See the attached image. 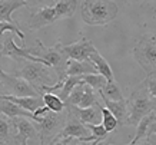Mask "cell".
<instances>
[{
    "instance_id": "25",
    "label": "cell",
    "mask_w": 156,
    "mask_h": 145,
    "mask_svg": "<svg viewBox=\"0 0 156 145\" xmlns=\"http://www.w3.org/2000/svg\"><path fill=\"white\" fill-rule=\"evenodd\" d=\"M100 96L96 91L90 88L89 85H85V94H83V98H82V102L79 106L80 108H90V106H96V105H102L99 102V98Z\"/></svg>"
},
{
    "instance_id": "16",
    "label": "cell",
    "mask_w": 156,
    "mask_h": 145,
    "mask_svg": "<svg viewBox=\"0 0 156 145\" xmlns=\"http://www.w3.org/2000/svg\"><path fill=\"white\" fill-rule=\"evenodd\" d=\"M92 73H98L95 65L90 61H83V62H77V61H67L66 66V78L67 76H82L85 75H92Z\"/></svg>"
},
{
    "instance_id": "37",
    "label": "cell",
    "mask_w": 156,
    "mask_h": 145,
    "mask_svg": "<svg viewBox=\"0 0 156 145\" xmlns=\"http://www.w3.org/2000/svg\"><path fill=\"white\" fill-rule=\"evenodd\" d=\"M0 118H3V115H0Z\"/></svg>"
},
{
    "instance_id": "4",
    "label": "cell",
    "mask_w": 156,
    "mask_h": 145,
    "mask_svg": "<svg viewBox=\"0 0 156 145\" xmlns=\"http://www.w3.org/2000/svg\"><path fill=\"white\" fill-rule=\"evenodd\" d=\"M133 58L146 78H156V33H145L133 47Z\"/></svg>"
},
{
    "instance_id": "36",
    "label": "cell",
    "mask_w": 156,
    "mask_h": 145,
    "mask_svg": "<svg viewBox=\"0 0 156 145\" xmlns=\"http://www.w3.org/2000/svg\"><path fill=\"white\" fill-rule=\"evenodd\" d=\"M69 145H77V139H75V138H73V139H72V142Z\"/></svg>"
},
{
    "instance_id": "18",
    "label": "cell",
    "mask_w": 156,
    "mask_h": 145,
    "mask_svg": "<svg viewBox=\"0 0 156 145\" xmlns=\"http://www.w3.org/2000/svg\"><path fill=\"white\" fill-rule=\"evenodd\" d=\"M0 115H3L5 118H27V119H33V113L27 112L17 106L16 103L6 101V99H0Z\"/></svg>"
},
{
    "instance_id": "21",
    "label": "cell",
    "mask_w": 156,
    "mask_h": 145,
    "mask_svg": "<svg viewBox=\"0 0 156 145\" xmlns=\"http://www.w3.org/2000/svg\"><path fill=\"white\" fill-rule=\"evenodd\" d=\"M99 95H100V98L108 99V101H113V102L125 101V96H123L122 91L119 88V85L116 84V80L106 82V85H105L103 89L99 92Z\"/></svg>"
},
{
    "instance_id": "29",
    "label": "cell",
    "mask_w": 156,
    "mask_h": 145,
    "mask_svg": "<svg viewBox=\"0 0 156 145\" xmlns=\"http://www.w3.org/2000/svg\"><path fill=\"white\" fill-rule=\"evenodd\" d=\"M83 94H85V82L82 80V84H79L77 86H75V89L70 92L69 98H67L66 103L65 105H73V106H79L82 102V98H83Z\"/></svg>"
},
{
    "instance_id": "38",
    "label": "cell",
    "mask_w": 156,
    "mask_h": 145,
    "mask_svg": "<svg viewBox=\"0 0 156 145\" xmlns=\"http://www.w3.org/2000/svg\"><path fill=\"white\" fill-rule=\"evenodd\" d=\"M0 58H2V55H0ZM0 70H2V68H0Z\"/></svg>"
},
{
    "instance_id": "13",
    "label": "cell",
    "mask_w": 156,
    "mask_h": 145,
    "mask_svg": "<svg viewBox=\"0 0 156 145\" xmlns=\"http://www.w3.org/2000/svg\"><path fill=\"white\" fill-rule=\"evenodd\" d=\"M100 106L102 105H96V106L90 108H80V106H73V105H66V109L69 112L76 117L82 124H100L102 122V112H100Z\"/></svg>"
},
{
    "instance_id": "3",
    "label": "cell",
    "mask_w": 156,
    "mask_h": 145,
    "mask_svg": "<svg viewBox=\"0 0 156 145\" xmlns=\"http://www.w3.org/2000/svg\"><path fill=\"white\" fill-rule=\"evenodd\" d=\"M30 55H33L34 58L43 59L44 62H48L52 66V69L56 72L57 75V82L66 79V66H67V59L65 52H63V45L60 40H57L53 46H44L40 40H36V46L29 47Z\"/></svg>"
},
{
    "instance_id": "22",
    "label": "cell",
    "mask_w": 156,
    "mask_h": 145,
    "mask_svg": "<svg viewBox=\"0 0 156 145\" xmlns=\"http://www.w3.org/2000/svg\"><path fill=\"white\" fill-rule=\"evenodd\" d=\"M76 0H59L55 5V10H56V16L57 20L65 19V17H72L75 14V10L77 7Z\"/></svg>"
},
{
    "instance_id": "27",
    "label": "cell",
    "mask_w": 156,
    "mask_h": 145,
    "mask_svg": "<svg viewBox=\"0 0 156 145\" xmlns=\"http://www.w3.org/2000/svg\"><path fill=\"white\" fill-rule=\"evenodd\" d=\"M82 80L85 82V85H89L93 91H96L98 94L103 89V86L106 85V82H108V80L105 79L102 75H99V73H92V75L82 76Z\"/></svg>"
},
{
    "instance_id": "31",
    "label": "cell",
    "mask_w": 156,
    "mask_h": 145,
    "mask_svg": "<svg viewBox=\"0 0 156 145\" xmlns=\"http://www.w3.org/2000/svg\"><path fill=\"white\" fill-rule=\"evenodd\" d=\"M10 128H12L10 121H7L5 117L0 118V145H5L12 138V134H10L12 129Z\"/></svg>"
},
{
    "instance_id": "5",
    "label": "cell",
    "mask_w": 156,
    "mask_h": 145,
    "mask_svg": "<svg viewBox=\"0 0 156 145\" xmlns=\"http://www.w3.org/2000/svg\"><path fill=\"white\" fill-rule=\"evenodd\" d=\"M50 72H53L52 68H48L43 63L37 62H26L22 68L16 70L14 76L24 79L27 84H30L34 88V91L42 96L43 86H53L57 84L56 79H53Z\"/></svg>"
},
{
    "instance_id": "19",
    "label": "cell",
    "mask_w": 156,
    "mask_h": 145,
    "mask_svg": "<svg viewBox=\"0 0 156 145\" xmlns=\"http://www.w3.org/2000/svg\"><path fill=\"white\" fill-rule=\"evenodd\" d=\"M89 61L92 62L93 65H95L96 70H98V73L103 76V78L108 80V82H112V80H115V78H113V70H112L110 65L108 63V61H106V59H105V58L100 55L99 52L93 53V55L89 58Z\"/></svg>"
},
{
    "instance_id": "11",
    "label": "cell",
    "mask_w": 156,
    "mask_h": 145,
    "mask_svg": "<svg viewBox=\"0 0 156 145\" xmlns=\"http://www.w3.org/2000/svg\"><path fill=\"white\" fill-rule=\"evenodd\" d=\"M10 125L16 129L14 141L19 145H29L27 139L39 136L34 122H30L27 118H13L10 119Z\"/></svg>"
},
{
    "instance_id": "33",
    "label": "cell",
    "mask_w": 156,
    "mask_h": 145,
    "mask_svg": "<svg viewBox=\"0 0 156 145\" xmlns=\"http://www.w3.org/2000/svg\"><path fill=\"white\" fill-rule=\"evenodd\" d=\"M126 145H130V144H126ZM133 145H156V139H153L152 136H146V138H143V139H140L139 142H136Z\"/></svg>"
},
{
    "instance_id": "10",
    "label": "cell",
    "mask_w": 156,
    "mask_h": 145,
    "mask_svg": "<svg viewBox=\"0 0 156 145\" xmlns=\"http://www.w3.org/2000/svg\"><path fill=\"white\" fill-rule=\"evenodd\" d=\"M57 20L56 10H55V5L53 6H42L37 10L32 12L30 17L27 20V26L30 30H39L49 26V24L55 23Z\"/></svg>"
},
{
    "instance_id": "35",
    "label": "cell",
    "mask_w": 156,
    "mask_h": 145,
    "mask_svg": "<svg viewBox=\"0 0 156 145\" xmlns=\"http://www.w3.org/2000/svg\"><path fill=\"white\" fill-rule=\"evenodd\" d=\"M99 141H93V142H79L77 141V145H99Z\"/></svg>"
},
{
    "instance_id": "1",
    "label": "cell",
    "mask_w": 156,
    "mask_h": 145,
    "mask_svg": "<svg viewBox=\"0 0 156 145\" xmlns=\"http://www.w3.org/2000/svg\"><path fill=\"white\" fill-rule=\"evenodd\" d=\"M126 103H128L129 111V118L126 125L136 126L142 118L156 111V99L152 98L151 94H149L146 80H143L142 84L130 94V96L126 99Z\"/></svg>"
},
{
    "instance_id": "8",
    "label": "cell",
    "mask_w": 156,
    "mask_h": 145,
    "mask_svg": "<svg viewBox=\"0 0 156 145\" xmlns=\"http://www.w3.org/2000/svg\"><path fill=\"white\" fill-rule=\"evenodd\" d=\"M0 55L2 56H9L13 58V59H17V61H27V62H37V63H43L48 68H52L48 62H44L43 59H39V58H34L33 55H30L29 52V47H19L16 43H14L13 35L9 33L7 36H3V43H2V49H0Z\"/></svg>"
},
{
    "instance_id": "17",
    "label": "cell",
    "mask_w": 156,
    "mask_h": 145,
    "mask_svg": "<svg viewBox=\"0 0 156 145\" xmlns=\"http://www.w3.org/2000/svg\"><path fill=\"white\" fill-rule=\"evenodd\" d=\"M105 108H108L110 112L113 113V117L118 119V124L120 126L126 125L129 118V111H128V103H126V99L125 101H120V102H113V101H108V99H103Z\"/></svg>"
},
{
    "instance_id": "14",
    "label": "cell",
    "mask_w": 156,
    "mask_h": 145,
    "mask_svg": "<svg viewBox=\"0 0 156 145\" xmlns=\"http://www.w3.org/2000/svg\"><path fill=\"white\" fill-rule=\"evenodd\" d=\"M0 99H6L10 102L16 103L17 106L22 109L27 111L30 113H34L36 109L44 106L42 96H24V98H19V96H12V95H0Z\"/></svg>"
},
{
    "instance_id": "24",
    "label": "cell",
    "mask_w": 156,
    "mask_h": 145,
    "mask_svg": "<svg viewBox=\"0 0 156 145\" xmlns=\"http://www.w3.org/2000/svg\"><path fill=\"white\" fill-rule=\"evenodd\" d=\"M79 84H82V78H79V76H67L66 79L63 80V86H62V89H60L59 98L66 103L70 92L75 89V86H77Z\"/></svg>"
},
{
    "instance_id": "20",
    "label": "cell",
    "mask_w": 156,
    "mask_h": 145,
    "mask_svg": "<svg viewBox=\"0 0 156 145\" xmlns=\"http://www.w3.org/2000/svg\"><path fill=\"white\" fill-rule=\"evenodd\" d=\"M153 122H156V111H153V112H151L149 115H146L145 118L140 119V122L136 125V134H135V136L132 138V141L129 144L133 145L136 142H139L140 139H143V138H146L147 131H149V128L152 126Z\"/></svg>"
},
{
    "instance_id": "6",
    "label": "cell",
    "mask_w": 156,
    "mask_h": 145,
    "mask_svg": "<svg viewBox=\"0 0 156 145\" xmlns=\"http://www.w3.org/2000/svg\"><path fill=\"white\" fill-rule=\"evenodd\" d=\"M66 122V109L62 113L49 112L40 122H34L42 145H49L62 132Z\"/></svg>"
},
{
    "instance_id": "7",
    "label": "cell",
    "mask_w": 156,
    "mask_h": 145,
    "mask_svg": "<svg viewBox=\"0 0 156 145\" xmlns=\"http://www.w3.org/2000/svg\"><path fill=\"white\" fill-rule=\"evenodd\" d=\"M0 85L9 92L12 96H40V95L34 91V88L30 84H27L24 79L17 78L14 75H9L5 70H0Z\"/></svg>"
},
{
    "instance_id": "32",
    "label": "cell",
    "mask_w": 156,
    "mask_h": 145,
    "mask_svg": "<svg viewBox=\"0 0 156 145\" xmlns=\"http://www.w3.org/2000/svg\"><path fill=\"white\" fill-rule=\"evenodd\" d=\"M72 139H73V138H66V136L59 135V136H56L49 145H69L72 142Z\"/></svg>"
},
{
    "instance_id": "12",
    "label": "cell",
    "mask_w": 156,
    "mask_h": 145,
    "mask_svg": "<svg viewBox=\"0 0 156 145\" xmlns=\"http://www.w3.org/2000/svg\"><path fill=\"white\" fill-rule=\"evenodd\" d=\"M59 135L66 136V138H75V139H85V138L90 136V131L86 128L85 124H82L77 118L73 117L66 109V122H65V126Z\"/></svg>"
},
{
    "instance_id": "28",
    "label": "cell",
    "mask_w": 156,
    "mask_h": 145,
    "mask_svg": "<svg viewBox=\"0 0 156 145\" xmlns=\"http://www.w3.org/2000/svg\"><path fill=\"white\" fill-rule=\"evenodd\" d=\"M5 32H12L16 33L19 39L22 40V45L24 46V33L19 29L17 24H10L6 23V22H0V49H2V43H3V36H5Z\"/></svg>"
},
{
    "instance_id": "9",
    "label": "cell",
    "mask_w": 156,
    "mask_h": 145,
    "mask_svg": "<svg viewBox=\"0 0 156 145\" xmlns=\"http://www.w3.org/2000/svg\"><path fill=\"white\" fill-rule=\"evenodd\" d=\"M63 52L69 61H89V58L98 52V49L95 47V45L92 43V40H89L87 38H82L80 40H77L75 43L70 45H63Z\"/></svg>"
},
{
    "instance_id": "15",
    "label": "cell",
    "mask_w": 156,
    "mask_h": 145,
    "mask_svg": "<svg viewBox=\"0 0 156 145\" xmlns=\"http://www.w3.org/2000/svg\"><path fill=\"white\" fill-rule=\"evenodd\" d=\"M29 5H30V2H23V0H0V22L17 24L12 17L13 12L22 9V7H26Z\"/></svg>"
},
{
    "instance_id": "34",
    "label": "cell",
    "mask_w": 156,
    "mask_h": 145,
    "mask_svg": "<svg viewBox=\"0 0 156 145\" xmlns=\"http://www.w3.org/2000/svg\"><path fill=\"white\" fill-rule=\"evenodd\" d=\"M156 135V122L152 124V126L149 128V131H147V136H153Z\"/></svg>"
},
{
    "instance_id": "23",
    "label": "cell",
    "mask_w": 156,
    "mask_h": 145,
    "mask_svg": "<svg viewBox=\"0 0 156 145\" xmlns=\"http://www.w3.org/2000/svg\"><path fill=\"white\" fill-rule=\"evenodd\" d=\"M42 99H43L44 106L49 108V111H50V112L62 113L63 111H65V108H66L65 102H63V101L59 98V95H56V94H50V92H48V94H43L42 95Z\"/></svg>"
},
{
    "instance_id": "2",
    "label": "cell",
    "mask_w": 156,
    "mask_h": 145,
    "mask_svg": "<svg viewBox=\"0 0 156 145\" xmlns=\"http://www.w3.org/2000/svg\"><path fill=\"white\" fill-rule=\"evenodd\" d=\"M119 7L115 2H100V0H85L80 2L82 20L90 26L108 24L113 22L118 16Z\"/></svg>"
},
{
    "instance_id": "26",
    "label": "cell",
    "mask_w": 156,
    "mask_h": 145,
    "mask_svg": "<svg viewBox=\"0 0 156 145\" xmlns=\"http://www.w3.org/2000/svg\"><path fill=\"white\" fill-rule=\"evenodd\" d=\"M100 112H102V125H103V128L106 129V132H113L116 128H118V119L113 117V113L109 111L108 108H105L103 106H100Z\"/></svg>"
},
{
    "instance_id": "30",
    "label": "cell",
    "mask_w": 156,
    "mask_h": 145,
    "mask_svg": "<svg viewBox=\"0 0 156 145\" xmlns=\"http://www.w3.org/2000/svg\"><path fill=\"white\" fill-rule=\"evenodd\" d=\"M86 128L90 131V136H92L95 141L102 142L103 139L108 138V132H106V129L103 128L102 124H96V125H93V124H87Z\"/></svg>"
}]
</instances>
